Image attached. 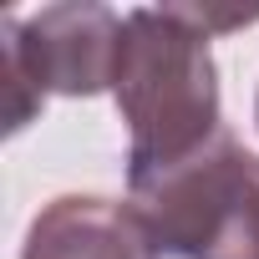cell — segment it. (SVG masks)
Instances as JSON below:
<instances>
[{
	"label": "cell",
	"mask_w": 259,
	"mask_h": 259,
	"mask_svg": "<svg viewBox=\"0 0 259 259\" xmlns=\"http://www.w3.org/2000/svg\"><path fill=\"white\" fill-rule=\"evenodd\" d=\"M188 6H138L122 16L112 97L127 122V183H143L224 133L219 66Z\"/></svg>",
	"instance_id": "obj_1"
},
{
	"label": "cell",
	"mask_w": 259,
	"mask_h": 259,
	"mask_svg": "<svg viewBox=\"0 0 259 259\" xmlns=\"http://www.w3.org/2000/svg\"><path fill=\"white\" fill-rule=\"evenodd\" d=\"M158 254L173 259H259V158L229 133L193 158L127 183Z\"/></svg>",
	"instance_id": "obj_2"
},
{
	"label": "cell",
	"mask_w": 259,
	"mask_h": 259,
	"mask_svg": "<svg viewBox=\"0 0 259 259\" xmlns=\"http://www.w3.org/2000/svg\"><path fill=\"white\" fill-rule=\"evenodd\" d=\"M122 51V16L112 6H41L36 16L0 21V92L6 133L46 107V97H102L112 92Z\"/></svg>",
	"instance_id": "obj_3"
},
{
	"label": "cell",
	"mask_w": 259,
	"mask_h": 259,
	"mask_svg": "<svg viewBox=\"0 0 259 259\" xmlns=\"http://www.w3.org/2000/svg\"><path fill=\"white\" fill-rule=\"evenodd\" d=\"M21 259H158V239L133 203L61 193L31 219Z\"/></svg>",
	"instance_id": "obj_4"
},
{
	"label": "cell",
	"mask_w": 259,
	"mask_h": 259,
	"mask_svg": "<svg viewBox=\"0 0 259 259\" xmlns=\"http://www.w3.org/2000/svg\"><path fill=\"white\" fill-rule=\"evenodd\" d=\"M254 122H259V102H254Z\"/></svg>",
	"instance_id": "obj_5"
}]
</instances>
